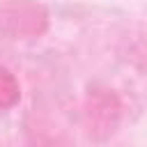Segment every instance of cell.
Returning a JSON list of instances; mask_svg holds the SVG:
<instances>
[{"mask_svg":"<svg viewBox=\"0 0 147 147\" xmlns=\"http://www.w3.org/2000/svg\"><path fill=\"white\" fill-rule=\"evenodd\" d=\"M21 99V85L16 80V76L5 67L0 64V115L9 108H14Z\"/></svg>","mask_w":147,"mask_h":147,"instance_id":"cell-2","label":"cell"},{"mask_svg":"<svg viewBox=\"0 0 147 147\" xmlns=\"http://www.w3.org/2000/svg\"><path fill=\"white\" fill-rule=\"evenodd\" d=\"M0 28L9 34H39L46 28V11L32 0L0 2Z\"/></svg>","mask_w":147,"mask_h":147,"instance_id":"cell-1","label":"cell"}]
</instances>
